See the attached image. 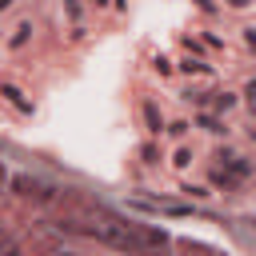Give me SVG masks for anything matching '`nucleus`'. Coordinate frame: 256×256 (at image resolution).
<instances>
[{
	"label": "nucleus",
	"mask_w": 256,
	"mask_h": 256,
	"mask_svg": "<svg viewBox=\"0 0 256 256\" xmlns=\"http://www.w3.org/2000/svg\"><path fill=\"white\" fill-rule=\"evenodd\" d=\"M68 228H76V232H84V236H92L100 244L124 248V252H144V248L164 244V236H152V232H144V228H136V224L120 220V216H108V212H84V216L68 220Z\"/></svg>",
	"instance_id": "nucleus-1"
},
{
	"label": "nucleus",
	"mask_w": 256,
	"mask_h": 256,
	"mask_svg": "<svg viewBox=\"0 0 256 256\" xmlns=\"http://www.w3.org/2000/svg\"><path fill=\"white\" fill-rule=\"evenodd\" d=\"M16 188H20L24 196H36V200H52V196H56L52 188H44V184H40V180H32V176H20V180H16Z\"/></svg>",
	"instance_id": "nucleus-2"
},
{
	"label": "nucleus",
	"mask_w": 256,
	"mask_h": 256,
	"mask_svg": "<svg viewBox=\"0 0 256 256\" xmlns=\"http://www.w3.org/2000/svg\"><path fill=\"white\" fill-rule=\"evenodd\" d=\"M28 32H32V24H20V28H16V40H12V44H24V36H28Z\"/></svg>",
	"instance_id": "nucleus-3"
},
{
	"label": "nucleus",
	"mask_w": 256,
	"mask_h": 256,
	"mask_svg": "<svg viewBox=\"0 0 256 256\" xmlns=\"http://www.w3.org/2000/svg\"><path fill=\"white\" fill-rule=\"evenodd\" d=\"M0 256H24V252H20V248H4Z\"/></svg>",
	"instance_id": "nucleus-4"
}]
</instances>
